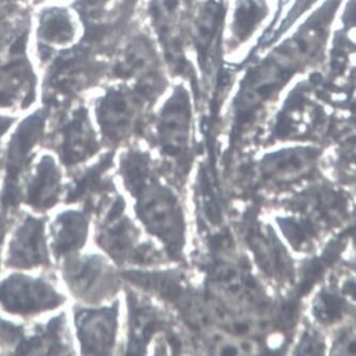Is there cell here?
Returning a JSON list of instances; mask_svg holds the SVG:
<instances>
[{
  "label": "cell",
  "instance_id": "f1b7e54d",
  "mask_svg": "<svg viewBox=\"0 0 356 356\" xmlns=\"http://www.w3.org/2000/svg\"><path fill=\"white\" fill-rule=\"evenodd\" d=\"M280 226L287 240L294 246H301L311 234V227L302 220H283Z\"/></svg>",
  "mask_w": 356,
  "mask_h": 356
},
{
  "label": "cell",
  "instance_id": "5b68a950",
  "mask_svg": "<svg viewBox=\"0 0 356 356\" xmlns=\"http://www.w3.org/2000/svg\"><path fill=\"white\" fill-rule=\"evenodd\" d=\"M50 120L51 129L44 137V147L58 155L60 163L68 171L94 159L102 149L88 107L82 103H76Z\"/></svg>",
  "mask_w": 356,
  "mask_h": 356
},
{
  "label": "cell",
  "instance_id": "9c48e42d",
  "mask_svg": "<svg viewBox=\"0 0 356 356\" xmlns=\"http://www.w3.org/2000/svg\"><path fill=\"white\" fill-rule=\"evenodd\" d=\"M65 295L47 277L13 273L0 281V307L20 318H32L60 309Z\"/></svg>",
  "mask_w": 356,
  "mask_h": 356
},
{
  "label": "cell",
  "instance_id": "e0dca14e",
  "mask_svg": "<svg viewBox=\"0 0 356 356\" xmlns=\"http://www.w3.org/2000/svg\"><path fill=\"white\" fill-rule=\"evenodd\" d=\"M78 26L70 10L64 7H47L40 10L36 27V51L42 65L56 48L68 47L74 42Z\"/></svg>",
  "mask_w": 356,
  "mask_h": 356
},
{
  "label": "cell",
  "instance_id": "603a6c76",
  "mask_svg": "<svg viewBox=\"0 0 356 356\" xmlns=\"http://www.w3.org/2000/svg\"><path fill=\"white\" fill-rule=\"evenodd\" d=\"M31 27V9L12 1L0 6V56Z\"/></svg>",
  "mask_w": 356,
  "mask_h": 356
},
{
  "label": "cell",
  "instance_id": "4dcf8cb0",
  "mask_svg": "<svg viewBox=\"0 0 356 356\" xmlns=\"http://www.w3.org/2000/svg\"><path fill=\"white\" fill-rule=\"evenodd\" d=\"M10 216L11 214L9 212L0 208V268H1V252H3V244H5L10 227L13 224V220Z\"/></svg>",
  "mask_w": 356,
  "mask_h": 356
},
{
  "label": "cell",
  "instance_id": "ac0fdd59",
  "mask_svg": "<svg viewBox=\"0 0 356 356\" xmlns=\"http://www.w3.org/2000/svg\"><path fill=\"white\" fill-rule=\"evenodd\" d=\"M92 216L86 210L72 209L60 212L51 222V250L58 262L79 254L89 236Z\"/></svg>",
  "mask_w": 356,
  "mask_h": 356
},
{
  "label": "cell",
  "instance_id": "484cf974",
  "mask_svg": "<svg viewBox=\"0 0 356 356\" xmlns=\"http://www.w3.org/2000/svg\"><path fill=\"white\" fill-rule=\"evenodd\" d=\"M267 14L264 0H244L236 9L234 19V34L245 40L256 29Z\"/></svg>",
  "mask_w": 356,
  "mask_h": 356
},
{
  "label": "cell",
  "instance_id": "2e32d148",
  "mask_svg": "<svg viewBox=\"0 0 356 356\" xmlns=\"http://www.w3.org/2000/svg\"><path fill=\"white\" fill-rule=\"evenodd\" d=\"M76 353L65 312L38 323L32 333L20 339L10 354L20 355H72Z\"/></svg>",
  "mask_w": 356,
  "mask_h": 356
},
{
  "label": "cell",
  "instance_id": "f546056e",
  "mask_svg": "<svg viewBox=\"0 0 356 356\" xmlns=\"http://www.w3.org/2000/svg\"><path fill=\"white\" fill-rule=\"evenodd\" d=\"M298 353L303 355H319L323 353V345L321 339H319L314 334H305V337L301 339L298 346Z\"/></svg>",
  "mask_w": 356,
  "mask_h": 356
},
{
  "label": "cell",
  "instance_id": "83f0119b",
  "mask_svg": "<svg viewBox=\"0 0 356 356\" xmlns=\"http://www.w3.org/2000/svg\"><path fill=\"white\" fill-rule=\"evenodd\" d=\"M25 327L0 316V351L10 352L25 337Z\"/></svg>",
  "mask_w": 356,
  "mask_h": 356
},
{
  "label": "cell",
  "instance_id": "ffe728a7",
  "mask_svg": "<svg viewBox=\"0 0 356 356\" xmlns=\"http://www.w3.org/2000/svg\"><path fill=\"white\" fill-rule=\"evenodd\" d=\"M127 354H145L154 334L161 329L159 312L140 295L133 291L127 292Z\"/></svg>",
  "mask_w": 356,
  "mask_h": 356
},
{
  "label": "cell",
  "instance_id": "d6a6232c",
  "mask_svg": "<svg viewBox=\"0 0 356 356\" xmlns=\"http://www.w3.org/2000/svg\"><path fill=\"white\" fill-rule=\"evenodd\" d=\"M12 1H15V0H0V6L6 5V3H12Z\"/></svg>",
  "mask_w": 356,
  "mask_h": 356
},
{
  "label": "cell",
  "instance_id": "7402d4cb",
  "mask_svg": "<svg viewBox=\"0 0 356 356\" xmlns=\"http://www.w3.org/2000/svg\"><path fill=\"white\" fill-rule=\"evenodd\" d=\"M250 248L258 264L266 274L275 278H284L292 272V263L286 250L270 229L254 230L250 234Z\"/></svg>",
  "mask_w": 356,
  "mask_h": 356
},
{
  "label": "cell",
  "instance_id": "7c38bea8",
  "mask_svg": "<svg viewBox=\"0 0 356 356\" xmlns=\"http://www.w3.org/2000/svg\"><path fill=\"white\" fill-rule=\"evenodd\" d=\"M72 315L82 355L113 354L118 335V301L108 307H74Z\"/></svg>",
  "mask_w": 356,
  "mask_h": 356
},
{
  "label": "cell",
  "instance_id": "7a4b0ae2",
  "mask_svg": "<svg viewBox=\"0 0 356 356\" xmlns=\"http://www.w3.org/2000/svg\"><path fill=\"white\" fill-rule=\"evenodd\" d=\"M325 33L323 25L309 20L298 34L281 44L248 74L236 102L238 124L248 122L263 103L272 98L293 76L301 63L315 54Z\"/></svg>",
  "mask_w": 356,
  "mask_h": 356
},
{
  "label": "cell",
  "instance_id": "d4e9b609",
  "mask_svg": "<svg viewBox=\"0 0 356 356\" xmlns=\"http://www.w3.org/2000/svg\"><path fill=\"white\" fill-rule=\"evenodd\" d=\"M122 277L134 286L159 295L169 300L176 301L184 298L183 287L175 279L167 275L129 270L122 273Z\"/></svg>",
  "mask_w": 356,
  "mask_h": 356
},
{
  "label": "cell",
  "instance_id": "44dd1931",
  "mask_svg": "<svg viewBox=\"0 0 356 356\" xmlns=\"http://www.w3.org/2000/svg\"><path fill=\"white\" fill-rule=\"evenodd\" d=\"M155 65V54L149 40L143 35L131 38L117 51L109 67L111 76L120 80H149Z\"/></svg>",
  "mask_w": 356,
  "mask_h": 356
},
{
  "label": "cell",
  "instance_id": "5bb4252c",
  "mask_svg": "<svg viewBox=\"0 0 356 356\" xmlns=\"http://www.w3.org/2000/svg\"><path fill=\"white\" fill-rule=\"evenodd\" d=\"M64 193L63 175L54 156L46 154L26 174L22 184V203L38 213L54 209Z\"/></svg>",
  "mask_w": 356,
  "mask_h": 356
},
{
  "label": "cell",
  "instance_id": "8fae6325",
  "mask_svg": "<svg viewBox=\"0 0 356 356\" xmlns=\"http://www.w3.org/2000/svg\"><path fill=\"white\" fill-rule=\"evenodd\" d=\"M114 152H107L96 163L74 171L64 187L66 205H80L92 216H98L116 195L109 171L114 167Z\"/></svg>",
  "mask_w": 356,
  "mask_h": 356
},
{
  "label": "cell",
  "instance_id": "277c9868",
  "mask_svg": "<svg viewBox=\"0 0 356 356\" xmlns=\"http://www.w3.org/2000/svg\"><path fill=\"white\" fill-rule=\"evenodd\" d=\"M153 85L152 79L139 81L134 87L116 85L105 89L97 98L95 117L102 145L119 147L136 131Z\"/></svg>",
  "mask_w": 356,
  "mask_h": 356
},
{
  "label": "cell",
  "instance_id": "3957f363",
  "mask_svg": "<svg viewBox=\"0 0 356 356\" xmlns=\"http://www.w3.org/2000/svg\"><path fill=\"white\" fill-rule=\"evenodd\" d=\"M49 120V109L44 106L22 119L10 137L0 189V208L10 214L17 211L22 204V181L35 159L36 149L44 145Z\"/></svg>",
  "mask_w": 356,
  "mask_h": 356
},
{
  "label": "cell",
  "instance_id": "4316f807",
  "mask_svg": "<svg viewBox=\"0 0 356 356\" xmlns=\"http://www.w3.org/2000/svg\"><path fill=\"white\" fill-rule=\"evenodd\" d=\"M345 303L341 297L334 293L323 292L314 302L315 316L321 323H331L339 321L343 315Z\"/></svg>",
  "mask_w": 356,
  "mask_h": 356
},
{
  "label": "cell",
  "instance_id": "9a60e30c",
  "mask_svg": "<svg viewBox=\"0 0 356 356\" xmlns=\"http://www.w3.org/2000/svg\"><path fill=\"white\" fill-rule=\"evenodd\" d=\"M190 127L189 94L183 86H178L163 106L157 124L159 143L165 153L170 156L183 153L189 140Z\"/></svg>",
  "mask_w": 356,
  "mask_h": 356
},
{
  "label": "cell",
  "instance_id": "d6986e66",
  "mask_svg": "<svg viewBox=\"0 0 356 356\" xmlns=\"http://www.w3.org/2000/svg\"><path fill=\"white\" fill-rule=\"evenodd\" d=\"M224 15V0H207L195 19L194 44L202 70L206 72H211L216 60Z\"/></svg>",
  "mask_w": 356,
  "mask_h": 356
},
{
  "label": "cell",
  "instance_id": "6da1fadb",
  "mask_svg": "<svg viewBox=\"0 0 356 356\" xmlns=\"http://www.w3.org/2000/svg\"><path fill=\"white\" fill-rule=\"evenodd\" d=\"M108 54L100 44L83 35L78 44L58 50L44 63L42 104L49 109L50 118L72 108L81 95L108 74Z\"/></svg>",
  "mask_w": 356,
  "mask_h": 356
},
{
  "label": "cell",
  "instance_id": "4fadbf2b",
  "mask_svg": "<svg viewBox=\"0 0 356 356\" xmlns=\"http://www.w3.org/2000/svg\"><path fill=\"white\" fill-rule=\"evenodd\" d=\"M46 218L22 213L12 234L5 265L15 270H49L52 266L46 238Z\"/></svg>",
  "mask_w": 356,
  "mask_h": 356
},
{
  "label": "cell",
  "instance_id": "cb8c5ba5",
  "mask_svg": "<svg viewBox=\"0 0 356 356\" xmlns=\"http://www.w3.org/2000/svg\"><path fill=\"white\" fill-rule=\"evenodd\" d=\"M313 152L302 147L282 149L267 155L262 161V171L266 177L280 178L301 171L313 161Z\"/></svg>",
  "mask_w": 356,
  "mask_h": 356
},
{
  "label": "cell",
  "instance_id": "52a82bcc",
  "mask_svg": "<svg viewBox=\"0 0 356 356\" xmlns=\"http://www.w3.org/2000/svg\"><path fill=\"white\" fill-rule=\"evenodd\" d=\"M60 272L72 298L84 305H101L119 289L114 267L99 254H72L60 261Z\"/></svg>",
  "mask_w": 356,
  "mask_h": 356
},
{
  "label": "cell",
  "instance_id": "836d02e7",
  "mask_svg": "<svg viewBox=\"0 0 356 356\" xmlns=\"http://www.w3.org/2000/svg\"><path fill=\"white\" fill-rule=\"evenodd\" d=\"M25 1H27V0H25ZM36 1H42V0H35V1H34V3H35Z\"/></svg>",
  "mask_w": 356,
  "mask_h": 356
},
{
  "label": "cell",
  "instance_id": "30bf717a",
  "mask_svg": "<svg viewBox=\"0 0 356 356\" xmlns=\"http://www.w3.org/2000/svg\"><path fill=\"white\" fill-rule=\"evenodd\" d=\"M30 31L0 58V109L27 111L36 100L38 76L27 54Z\"/></svg>",
  "mask_w": 356,
  "mask_h": 356
},
{
  "label": "cell",
  "instance_id": "1f68e13d",
  "mask_svg": "<svg viewBox=\"0 0 356 356\" xmlns=\"http://www.w3.org/2000/svg\"><path fill=\"white\" fill-rule=\"evenodd\" d=\"M15 122V117L1 116V115H0V141H1V139L3 138V136H5L6 134L9 131V129L13 127Z\"/></svg>",
  "mask_w": 356,
  "mask_h": 356
},
{
  "label": "cell",
  "instance_id": "ba28073f",
  "mask_svg": "<svg viewBox=\"0 0 356 356\" xmlns=\"http://www.w3.org/2000/svg\"><path fill=\"white\" fill-rule=\"evenodd\" d=\"M131 196L136 198V214L147 232L161 238L170 252H179L185 238V222L172 192L159 185L153 176Z\"/></svg>",
  "mask_w": 356,
  "mask_h": 356
},
{
  "label": "cell",
  "instance_id": "8992f818",
  "mask_svg": "<svg viewBox=\"0 0 356 356\" xmlns=\"http://www.w3.org/2000/svg\"><path fill=\"white\" fill-rule=\"evenodd\" d=\"M97 218L95 242L116 264L143 265L155 260V252L140 243L138 230L125 214L122 196L116 194Z\"/></svg>",
  "mask_w": 356,
  "mask_h": 356
}]
</instances>
